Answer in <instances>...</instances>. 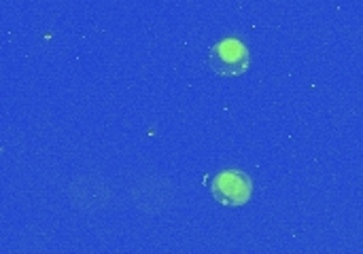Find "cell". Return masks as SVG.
<instances>
[{
    "label": "cell",
    "mask_w": 363,
    "mask_h": 254,
    "mask_svg": "<svg viewBox=\"0 0 363 254\" xmlns=\"http://www.w3.org/2000/svg\"><path fill=\"white\" fill-rule=\"evenodd\" d=\"M206 62L217 76H242L251 66V55L242 40L223 38L211 47Z\"/></svg>",
    "instance_id": "1"
},
{
    "label": "cell",
    "mask_w": 363,
    "mask_h": 254,
    "mask_svg": "<svg viewBox=\"0 0 363 254\" xmlns=\"http://www.w3.org/2000/svg\"><path fill=\"white\" fill-rule=\"evenodd\" d=\"M213 200L228 208L245 206L253 195V183L249 174L240 170H223L211 180Z\"/></svg>",
    "instance_id": "2"
}]
</instances>
